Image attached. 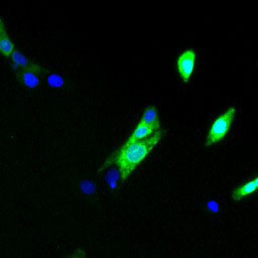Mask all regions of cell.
I'll use <instances>...</instances> for the list:
<instances>
[{
	"label": "cell",
	"instance_id": "3957f363",
	"mask_svg": "<svg viewBox=\"0 0 258 258\" xmlns=\"http://www.w3.org/2000/svg\"><path fill=\"white\" fill-rule=\"evenodd\" d=\"M197 61L196 51L191 48L185 49L178 55L176 59V68L178 76L183 83H187L194 73Z\"/></svg>",
	"mask_w": 258,
	"mask_h": 258
},
{
	"label": "cell",
	"instance_id": "5b68a950",
	"mask_svg": "<svg viewBox=\"0 0 258 258\" xmlns=\"http://www.w3.org/2000/svg\"><path fill=\"white\" fill-rule=\"evenodd\" d=\"M16 75L19 81L27 88L36 87L39 84L40 79L44 76L43 74L32 70H18L16 71Z\"/></svg>",
	"mask_w": 258,
	"mask_h": 258
},
{
	"label": "cell",
	"instance_id": "ba28073f",
	"mask_svg": "<svg viewBox=\"0 0 258 258\" xmlns=\"http://www.w3.org/2000/svg\"><path fill=\"white\" fill-rule=\"evenodd\" d=\"M154 132H156V131L153 130L151 127L138 122L137 126L135 127V129L133 130V132L131 133V135L129 136L128 140L125 143H133V142L143 140V139L151 136Z\"/></svg>",
	"mask_w": 258,
	"mask_h": 258
},
{
	"label": "cell",
	"instance_id": "6da1fadb",
	"mask_svg": "<svg viewBox=\"0 0 258 258\" xmlns=\"http://www.w3.org/2000/svg\"><path fill=\"white\" fill-rule=\"evenodd\" d=\"M162 137L161 129L154 132L151 136L133 143H124V145L115 153L114 162L118 167L123 180L142 163L150 151L157 145Z\"/></svg>",
	"mask_w": 258,
	"mask_h": 258
},
{
	"label": "cell",
	"instance_id": "277c9868",
	"mask_svg": "<svg viewBox=\"0 0 258 258\" xmlns=\"http://www.w3.org/2000/svg\"><path fill=\"white\" fill-rule=\"evenodd\" d=\"M11 58L13 61V66L16 67V71L18 70H32L37 71L41 74H45L46 71L39 64L32 62L30 59H28L25 55H23L18 49L15 48V50L11 54Z\"/></svg>",
	"mask_w": 258,
	"mask_h": 258
},
{
	"label": "cell",
	"instance_id": "52a82bcc",
	"mask_svg": "<svg viewBox=\"0 0 258 258\" xmlns=\"http://www.w3.org/2000/svg\"><path fill=\"white\" fill-rule=\"evenodd\" d=\"M0 50L5 57L11 56L12 52L15 50L14 44L8 36L5 29V24L2 20L0 21Z\"/></svg>",
	"mask_w": 258,
	"mask_h": 258
},
{
	"label": "cell",
	"instance_id": "30bf717a",
	"mask_svg": "<svg viewBox=\"0 0 258 258\" xmlns=\"http://www.w3.org/2000/svg\"><path fill=\"white\" fill-rule=\"evenodd\" d=\"M69 258H84V253L83 252H78V253H76L75 255H73Z\"/></svg>",
	"mask_w": 258,
	"mask_h": 258
},
{
	"label": "cell",
	"instance_id": "9c48e42d",
	"mask_svg": "<svg viewBox=\"0 0 258 258\" xmlns=\"http://www.w3.org/2000/svg\"><path fill=\"white\" fill-rule=\"evenodd\" d=\"M257 185L254 181V178L243 183L242 185L238 186L237 188H235L232 192V198L235 200V201H240L250 195H252L253 192H255L257 190Z\"/></svg>",
	"mask_w": 258,
	"mask_h": 258
},
{
	"label": "cell",
	"instance_id": "7a4b0ae2",
	"mask_svg": "<svg viewBox=\"0 0 258 258\" xmlns=\"http://www.w3.org/2000/svg\"><path fill=\"white\" fill-rule=\"evenodd\" d=\"M236 115V107H230L225 112H223L211 125L209 128L208 136L205 142L207 147L212 146L216 143L221 142L229 133L232 122Z\"/></svg>",
	"mask_w": 258,
	"mask_h": 258
},
{
	"label": "cell",
	"instance_id": "8fae6325",
	"mask_svg": "<svg viewBox=\"0 0 258 258\" xmlns=\"http://www.w3.org/2000/svg\"><path fill=\"white\" fill-rule=\"evenodd\" d=\"M254 181H255V183H256V185H257V188H258V176L254 177Z\"/></svg>",
	"mask_w": 258,
	"mask_h": 258
},
{
	"label": "cell",
	"instance_id": "8992f818",
	"mask_svg": "<svg viewBox=\"0 0 258 258\" xmlns=\"http://www.w3.org/2000/svg\"><path fill=\"white\" fill-rule=\"evenodd\" d=\"M139 122L151 127L155 131L160 130V122H159L158 114H157L156 108L153 106H149L145 109Z\"/></svg>",
	"mask_w": 258,
	"mask_h": 258
}]
</instances>
